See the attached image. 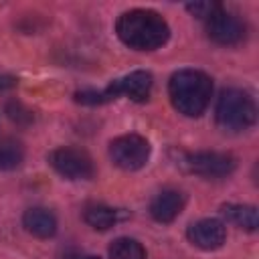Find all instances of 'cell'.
<instances>
[{"mask_svg":"<svg viewBox=\"0 0 259 259\" xmlns=\"http://www.w3.org/2000/svg\"><path fill=\"white\" fill-rule=\"evenodd\" d=\"M119 40L134 51H156L170 38V26L162 14L146 8L123 12L115 22Z\"/></svg>","mask_w":259,"mask_h":259,"instance_id":"6da1fadb","label":"cell"},{"mask_svg":"<svg viewBox=\"0 0 259 259\" xmlns=\"http://www.w3.org/2000/svg\"><path fill=\"white\" fill-rule=\"evenodd\" d=\"M168 95L178 109V113L186 117H198L210 103L212 95V81L206 73L196 69H180L170 77Z\"/></svg>","mask_w":259,"mask_h":259,"instance_id":"7a4b0ae2","label":"cell"},{"mask_svg":"<svg viewBox=\"0 0 259 259\" xmlns=\"http://www.w3.org/2000/svg\"><path fill=\"white\" fill-rule=\"evenodd\" d=\"M214 117L225 132H243L255 123L257 107L249 93L243 89H225L217 101Z\"/></svg>","mask_w":259,"mask_h":259,"instance_id":"3957f363","label":"cell"},{"mask_svg":"<svg viewBox=\"0 0 259 259\" xmlns=\"http://www.w3.org/2000/svg\"><path fill=\"white\" fill-rule=\"evenodd\" d=\"M150 150H152L150 142L144 136L125 134V136H119V138L111 140L109 158L121 170L132 172V170H140L142 166H146V162L150 158Z\"/></svg>","mask_w":259,"mask_h":259,"instance_id":"277c9868","label":"cell"},{"mask_svg":"<svg viewBox=\"0 0 259 259\" xmlns=\"http://www.w3.org/2000/svg\"><path fill=\"white\" fill-rule=\"evenodd\" d=\"M49 164L67 180H89L95 174V166L91 156L73 146L55 148L49 154Z\"/></svg>","mask_w":259,"mask_h":259,"instance_id":"5b68a950","label":"cell"},{"mask_svg":"<svg viewBox=\"0 0 259 259\" xmlns=\"http://www.w3.org/2000/svg\"><path fill=\"white\" fill-rule=\"evenodd\" d=\"M204 22H206V34H208V38L214 40L217 45H223V47H235V45H239L245 38V32H247L245 22L237 14L225 10L223 6H219Z\"/></svg>","mask_w":259,"mask_h":259,"instance_id":"8992f818","label":"cell"},{"mask_svg":"<svg viewBox=\"0 0 259 259\" xmlns=\"http://www.w3.org/2000/svg\"><path fill=\"white\" fill-rule=\"evenodd\" d=\"M182 164L188 172L204 178H225L237 168V160L225 152H194L186 154Z\"/></svg>","mask_w":259,"mask_h":259,"instance_id":"52a82bcc","label":"cell"},{"mask_svg":"<svg viewBox=\"0 0 259 259\" xmlns=\"http://www.w3.org/2000/svg\"><path fill=\"white\" fill-rule=\"evenodd\" d=\"M152 91V75L148 71H134L121 79L111 81L101 93L105 101H111L119 95L130 97L132 101H146Z\"/></svg>","mask_w":259,"mask_h":259,"instance_id":"ba28073f","label":"cell"},{"mask_svg":"<svg viewBox=\"0 0 259 259\" xmlns=\"http://www.w3.org/2000/svg\"><path fill=\"white\" fill-rule=\"evenodd\" d=\"M186 237L194 247L202 251H214L223 247L227 239V229L219 219H200L188 227Z\"/></svg>","mask_w":259,"mask_h":259,"instance_id":"9c48e42d","label":"cell"},{"mask_svg":"<svg viewBox=\"0 0 259 259\" xmlns=\"http://www.w3.org/2000/svg\"><path fill=\"white\" fill-rule=\"evenodd\" d=\"M184 208V194L178 190H162L150 202V214L158 223H172Z\"/></svg>","mask_w":259,"mask_h":259,"instance_id":"30bf717a","label":"cell"},{"mask_svg":"<svg viewBox=\"0 0 259 259\" xmlns=\"http://www.w3.org/2000/svg\"><path fill=\"white\" fill-rule=\"evenodd\" d=\"M22 225L24 229L38 237V239H49L57 233V219L55 214L49 210V208H42V206H32L24 212L22 217Z\"/></svg>","mask_w":259,"mask_h":259,"instance_id":"8fae6325","label":"cell"},{"mask_svg":"<svg viewBox=\"0 0 259 259\" xmlns=\"http://www.w3.org/2000/svg\"><path fill=\"white\" fill-rule=\"evenodd\" d=\"M221 212H223V217L229 223H233L239 229L257 231V227H259L257 208L251 206V204H223L221 206Z\"/></svg>","mask_w":259,"mask_h":259,"instance_id":"7c38bea8","label":"cell"},{"mask_svg":"<svg viewBox=\"0 0 259 259\" xmlns=\"http://www.w3.org/2000/svg\"><path fill=\"white\" fill-rule=\"evenodd\" d=\"M83 219H85V223L91 229H95V231H107V229H111L117 223L119 212L115 208H109V206H103V204H91V206L85 208Z\"/></svg>","mask_w":259,"mask_h":259,"instance_id":"4fadbf2b","label":"cell"},{"mask_svg":"<svg viewBox=\"0 0 259 259\" xmlns=\"http://www.w3.org/2000/svg\"><path fill=\"white\" fill-rule=\"evenodd\" d=\"M24 160V148L14 138H0V170H14Z\"/></svg>","mask_w":259,"mask_h":259,"instance_id":"5bb4252c","label":"cell"},{"mask_svg":"<svg viewBox=\"0 0 259 259\" xmlns=\"http://www.w3.org/2000/svg\"><path fill=\"white\" fill-rule=\"evenodd\" d=\"M111 259H146V249L140 241L130 237H119L109 245Z\"/></svg>","mask_w":259,"mask_h":259,"instance_id":"9a60e30c","label":"cell"},{"mask_svg":"<svg viewBox=\"0 0 259 259\" xmlns=\"http://www.w3.org/2000/svg\"><path fill=\"white\" fill-rule=\"evenodd\" d=\"M6 113H8V117H10L12 121H16V123H28V121H32V113H30L22 103H18V101H10V103L6 105Z\"/></svg>","mask_w":259,"mask_h":259,"instance_id":"2e32d148","label":"cell"},{"mask_svg":"<svg viewBox=\"0 0 259 259\" xmlns=\"http://www.w3.org/2000/svg\"><path fill=\"white\" fill-rule=\"evenodd\" d=\"M219 6H221L219 2H190V4H186V10H188L190 14H194L196 18L206 20Z\"/></svg>","mask_w":259,"mask_h":259,"instance_id":"e0dca14e","label":"cell"},{"mask_svg":"<svg viewBox=\"0 0 259 259\" xmlns=\"http://www.w3.org/2000/svg\"><path fill=\"white\" fill-rule=\"evenodd\" d=\"M65 259H99L95 255H67Z\"/></svg>","mask_w":259,"mask_h":259,"instance_id":"ac0fdd59","label":"cell"}]
</instances>
